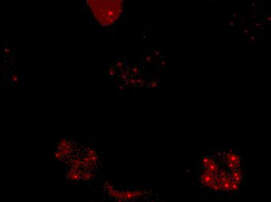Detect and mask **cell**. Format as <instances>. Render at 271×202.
<instances>
[{
	"label": "cell",
	"instance_id": "obj_1",
	"mask_svg": "<svg viewBox=\"0 0 271 202\" xmlns=\"http://www.w3.org/2000/svg\"><path fill=\"white\" fill-rule=\"evenodd\" d=\"M111 195L114 197H118V198H123V199H129L132 197H137L139 194V192H125V193H119L116 191H112L111 190Z\"/></svg>",
	"mask_w": 271,
	"mask_h": 202
},
{
	"label": "cell",
	"instance_id": "obj_2",
	"mask_svg": "<svg viewBox=\"0 0 271 202\" xmlns=\"http://www.w3.org/2000/svg\"><path fill=\"white\" fill-rule=\"evenodd\" d=\"M231 180L234 182L237 183L238 184H240L241 181H242V173L238 171V170H234L231 173Z\"/></svg>",
	"mask_w": 271,
	"mask_h": 202
}]
</instances>
